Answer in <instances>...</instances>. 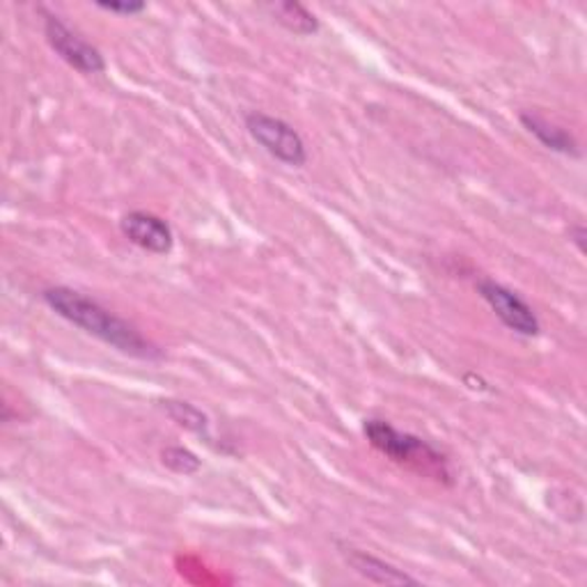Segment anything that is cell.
Listing matches in <instances>:
<instances>
[{
	"mask_svg": "<svg viewBox=\"0 0 587 587\" xmlns=\"http://www.w3.org/2000/svg\"><path fill=\"white\" fill-rule=\"evenodd\" d=\"M363 431H365L369 446L379 450L390 461L399 463V467H405L418 475L431 478L434 482L446 484V486L454 484L450 461L446 459L441 450H437L424 439L409 434V431H399L390 422L377 420V418L365 420Z\"/></svg>",
	"mask_w": 587,
	"mask_h": 587,
	"instance_id": "cell-2",
	"label": "cell"
},
{
	"mask_svg": "<svg viewBox=\"0 0 587 587\" xmlns=\"http://www.w3.org/2000/svg\"><path fill=\"white\" fill-rule=\"evenodd\" d=\"M343 555H345L347 565L369 583H377V585H416L418 583V578H413L405 569H397L395 565L377 558V555L367 553V551L343 546Z\"/></svg>",
	"mask_w": 587,
	"mask_h": 587,
	"instance_id": "cell-7",
	"label": "cell"
},
{
	"mask_svg": "<svg viewBox=\"0 0 587 587\" xmlns=\"http://www.w3.org/2000/svg\"><path fill=\"white\" fill-rule=\"evenodd\" d=\"M42 301L60 319H65L83 333L102 339L104 345L113 347L119 354L140 360L164 358V352L157 345H151L134 324L117 317L106 305L78 290L63 285L46 287L42 292Z\"/></svg>",
	"mask_w": 587,
	"mask_h": 587,
	"instance_id": "cell-1",
	"label": "cell"
},
{
	"mask_svg": "<svg viewBox=\"0 0 587 587\" xmlns=\"http://www.w3.org/2000/svg\"><path fill=\"white\" fill-rule=\"evenodd\" d=\"M119 232L134 245H138V249L154 255H168L175 245L172 228L161 216L149 211H129L122 216Z\"/></svg>",
	"mask_w": 587,
	"mask_h": 587,
	"instance_id": "cell-6",
	"label": "cell"
},
{
	"mask_svg": "<svg viewBox=\"0 0 587 587\" xmlns=\"http://www.w3.org/2000/svg\"><path fill=\"white\" fill-rule=\"evenodd\" d=\"M44 35L49 46L60 55V60L76 70L78 74L95 76L104 74L106 60L97 46H92L87 40H83L76 30H72L57 14L44 12Z\"/></svg>",
	"mask_w": 587,
	"mask_h": 587,
	"instance_id": "cell-4",
	"label": "cell"
},
{
	"mask_svg": "<svg viewBox=\"0 0 587 587\" xmlns=\"http://www.w3.org/2000/svg\"><path fill=\"white\" fill-rule=\"evenodd\" d=\"M97 8L111 14H127V17L143 14L147 10L145 3H97Z\"/></svg>",
	"mask_w": 587,
	"mask_h": 587,
	"instance_id": "cell-12",
	"label": "cell"
},
{
	"mask_svg": "<svg viewBox=\"0 0 587 587\" xmlns=\"http://www.w3.org/2000/svg\"><path fill=\"white\" fill-rule=\"evenodd\" d=\"M478 294L482 301L491 307L493 315H496L510 331L523 335V337H537L542 331L539 317L535 315L533 305L521 298L516 292L510 287L491 281V277H482V281L475 283Z\"/></svg>",
	"mask_w": 587,
	"mask_h": 587,
	"instance_id": "cell-5",
	"label": "cell"
},
{
	"mask_svg": "<svg viewBox=\"0 0 587 587\" xmlns=\"http://www.w3.org/2000/svg\"><path fill=\"white\" fill-rule=\"evenodd\" d=\"M269 12L277 23L298 38H311L319 30V19L305 6L292 3V0H287V3H271Z\"/></svg>",
	"mask_w": 587,
	"mask_h": 587,
	"instance_id": "cell-9",
	"label": "cell"
},
{
	"mask_svg": "<svg viewBox=\"0 0 587 587\" xmlns=\"http://www.w3.org/2000/svg\"><path fill=\"white\" fill-rule=\"evenodd\" d=\"M161 409L166 411V416L179 424L181 429L191 431V434H198V437H205L209 439V418L207 413H202L196 405H191V401H181V399H164L159 401Z\"/></svg>",
	"mask_w": 587,
	"mask_h": 587,
	"instance_id": "cell-10",
	"label": "cell"
},
{
	"mask_svg": "<svg viewBox=\"0 0 587 587\" xmlns=\"http://www.w3.org/2000/svg\"><path fill=\"white\" fill-rule=\"evenodd\" d=\"M245 129L275 161L290 168H303L307 164V147L290 122L266 115L262 111H253L245 115Z\"/></svg>",
	"mask_w": 587,
	"mask_h": 587,
	"instance_id": "cell-3",
	"label": "cell"
},
{
	"mask_svg": "<svg viewBox=\"0 0 587 587\" xmlns=\"http://www.w3.org/2000/svg\"><path fill=\"white\" fill-rule=\"evenodd\" d=\"M164 467L177 475H196L202 469V461L196 452L181 446H168L161 450Z\"/></svg>",
	"mask_w": 587,
	"mask_h": 587,
	"instance_id": "cell-11",
	"label": "cell"
},
{
	"mask_svg": "<svg viewBox=\"0 0 587 587\" xmlns=\"http://www.w3.org/2000/svg\"><path fill=\"white\" fill-rule=\"evenodd\" d=\"M518 119H521L523 129L528 132L531 136H535L546 149L565 154V157H572V159L580 157L578 140L567 129H563L560 125H555V122H548L546 117H542V115H537L533 111L521 113Z\"/></svg>",
	"mask_w": 587,
	"mask_h": 587,
	"instance_id": "cell-8",
	"label": "cell"
},
{
	"mask_svg": "<svg viewBox=\"0 0 587 587\" xmlns=\"http://www.w3.org/2000/svg\"><path fill=\"white\" fill-rule=\"evenodd\" d=\"M585 239H587V230H585V226L576 223V226L569 228V241L576 243L578 253H585Z\"/></svg>",
	"mask_w": 587,
	"mask_h": 587,
	"instance_id": "cell-13",
	"label": "cell"
}]
</instances>
